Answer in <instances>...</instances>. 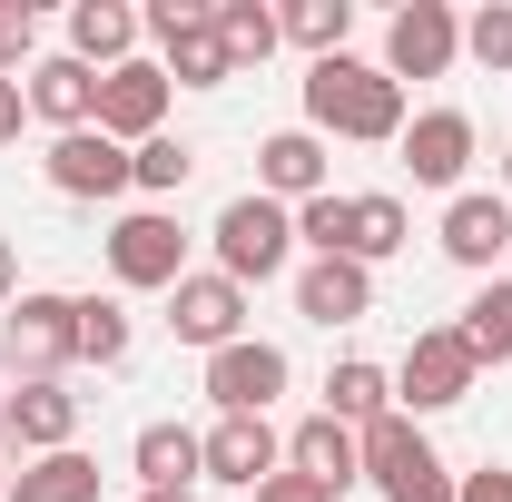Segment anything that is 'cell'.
Segmentation results:
<instances>
[{"label": "cell", "instance_id": "obj_32", "mask_svg": "<svg viewBox=\"0 0 512 502\" xmlns=\"http://www.w3.org/2000/svg\"><path fill=\"white\" fill-rule=\"evenodd\" d=\"M30 40H40L30 0H0V79H20V69H30Z\"/></svg>", "mask_w": 512, "mask_h": 502}, {"label": "cell", "instance_id": "obj_24", "mask_svg": "<svg viewBox=\"0 0 512 502\" xmlns=\"http://www.w3.org/2000/svg\"><path fill=\"white\" fill-rule=\"evenodd\" d=\"M404 237H414L404 197H345V256H355V266H384Z\"/></svg>", "mask_w": 512, "mask_h": 502}, {"label": "cell", "instance_id": "obj_21", "mask_svg": "<svg viewBox=\"0 0 512 502\" xmlns=\"http://www.w3.org/2000/svg\"><path fill=\"white\" fill-rule=\"evenodd\" d=\"M128 50H138V10H128V0H79V10H69V60L79 69L109 79Z\"/></svg>", "mask_w": 512, "mask_h": 502}, {"label": "cell", "instance_id": "obj_37", "mask_svg": "<svg viewBox=\"0 0 512 502\" xmlns=\"http://www.w3.org/2000/svg\"><path fill=\"white\" fill-rule=\"evenodd\" d=\"M503 188H512V138H503Z\"/></svg>", "mask_w": 512, "mask_h": 502}, {"label": "cell", "instance_id": "obj_10", "mask_svg": "<svg viewBox=\"0 0 512 502\" xmlns=\"http://www.w3.org/2000/svg\"><path fill=\"white\" fill-rule=\"evenodd\" d=\"M286 345H266V335H237V345H217L207 355V404L217 414H266L276 394H286Z\"/></svg>", "mask_w": 512, "mask_h": 502}, {"label": "cell", "instance_id": "obj_34", "mask_svg": "<svg viewBox=\"0 0 512 502\" xmlns=\"http://www.w3.org/2000/svg\"><path fill=\"white\" fill-rule=\"evenodd\" d=\"M20 119H30V89H20V79H0V148L20 138Z\"/></svg>", "mask_w": 512, "mask_h": 502}, {"label": "cell", "instance_id": "obj_26", "mask_svg": "<svg viewBox=\"0 0 512 502\" xmlns=\"http://www.w3.org/2000/svg\"><path fill=\"white\" fill-rule=\"evenodd\" d=\"M453 335L473 345V365H512V276H483V296L463 306Z\"/></svg>", "mask_w": 512, "mask_h": 502}, {"label": "cell", "instance_id": "obj_12", "mask_svg": "<svg viewBox=\"0 0 512 502\" xmlns=\"http://www.w3.org/2000/svg\"><path fill=\"white\" fill-rule=\"evenodd\" d=\"M168 335L178 345H237L247 335V286H227V276H178L168 286Z\"/></svg>", "mask_w": 512, "mask_h": 502}, {"label": "cell", "instance_id": "obj_33", "mask_svg": "<svg viewBox=\"0 0 512 502\" xmlns=\"http://www.w3.org/2000/svg\"><path fill=\"white\" fill-rule=\"evenodd\" d=\"M453 502H512V473L483 463V473H453Z\"/></svg>", "mask_w": 512, "mask_h": 502}, {"label": "cell", "instance_id": "obj_28", "mask_svg": "<svg viewBox=\"0 0 512 502\" xmlns=\"http://www.w3.org/2000/svg\"><path fill=\"white\" fill-rule=\"evenodd\" d=\"M276 30H286L296 50L335 60V50H345V30H355V0H286V10H276Z\"/></svg>", "mask_w": 512, "mask_h": 502}, {"label": "cell", "instance_id": "obj_22", "mask_svg": "<svg viewBox=\"0 0 512 502\" xmlns=\"http://www.w3.org/2000/svg\"><path fill=\"white\" fill-rule=\"evenodd\" d=\"M128 463H138V493H188V473H207V463H197V434H188V424H138Z\"/></svg>", "mask_w": 512, "mask_h": 502}, {"label": "cell", "instance_id": "obj_2", "mask_svg": "<svg viewBox=\"0 0 512 502\" xmlns=\"http://www.w3.org/2000/svg\"><path fill=\"white\" fill-rule=\"evenodd\" d=\"M355 453H365V483H375L384 502H453V473L444 453L424 443V424L394 404V414H375L365 434H355Z\"/></svg>", "mask_w": 512, "mask_h": 502}, {"label": "cell", "instance_id": "obj_35", "mask_svg": "<svg viewBox=\"0 0 512 502\" xmlns=\"http://www.w3.org/2000/svg\"><path fill=\"white\" fill-rule=\"evenodd\" d=\"M10 296H20V247L0 237V306H10Z\"/></svg>", "mask_w": 512, "mask_h": 502}, {"label": "cell", "instance_id": "obj_16", "mask_svg": "<svg viewBox=\"0 0 512 502\" xmlns=\"http://www.w3.org/2000/svg\"><path fill=\"white\" fill-rule=\"evenodd\" d=\"M512 247V197H483V188H463L444 207V256L453 266H473V276H493Z\"/></svg>", "mask_w": 512, "mask_h": 502}, {"label": "cell", "instance_id": "obj_9", "mask_svg": "<svg viewBox=\"0 0 512 502\" xmlns=\"http://www.w3.org/2000/svg\"><path fill=\"white\" fill-rule=\"evenodd\" d=\"M109 276H119V286H138V296H148V286L168 296V286L188 276V237H178V217H168V207L119 217V227H109Z\"/></svg>", "mask_w": 512, "mask_h": 502}, {"label": "cell", "instance_id": "obj_3", "mask_svg": "<svg viewBox=\"0 0 512 502\" xmlns=\"http://www.w3.org/2000/svg\"><path fill=\"white\" fill-rule=\"evenodd\" d=\"M138 30L158 40L168 89H227V79H237L227 40H217V0H148V10H138Z\"/></svg>", "mask_w": 512, "mask_h": 502}, {"label": "cell", "instance_id": "obj_27", "mask_svg": "<svg viewBox=\"0 0 512 502\" xmlns=\"http://www.w3.org/2000/svg\"><path fill=\"white\" fill-rule=\"evenodd\" d=\"M217 40H227V60H237V69H266L286 30H276V10H266V0H217Z\"/></svg>", "mask_w": 512, "mask_h": 502}, {"label": "cell", "instance_id": "obj_25", "mask_svg": "<svg viewBox=\"0 0 512 502\" xmlns=\"http://www.w3.org/2000/svg\"><path fill=\"white\" fill-rule=\"evenodd\" d=\"M325 414H335V424H355V434H365V424H375V414H394V375H384V365H365V355H345V365H335V375H325Z\"/></svg>", "mask_w": 512, "mask_h": 502}, {"label": "cell", "instance_id": "obj_18", "mask_svg": "<svg viewBox=\"0 0 512 502\" xmlns=\"http://www.w3.org/2000/svg\"><path fill=\"white\" fill-rule=\"evenodd\" d=\"M0 434L20 443V453H69L79 443V394L69 384H20L0 404Z\"/></svg>", "mask_w": 512, "mask_h": 502}, {"label": "cell", "instance_id": "obj_36", "mask_svg": "<svg viewBox=\"0 0 512 502\" xmlns=\"http://www.w3.org/2000/svg\"><path fill=\"white\" fill-rule=\"evenodd\" d=\"M138 502H197V493H138Z\"/></svg>", "mask_w": 512, "mask_h": 502}, {"label": "cell", "instance_id": "obj_29", "mask_svg": "<svg viewBox=\"0 0 512 502\" xmlns=\"http://www.w3.org/2000/svg\"><path fill=\"white\" fill-rule=\"evenodd\" d=\"M188 178H197V148H188V138H168V128H158L148 148H128V188H148V197H178Z\"/></svg>", "mask_w": 512, "mask_h": 502}, {"label": "cell", "instance_id": "obj_31", "mask_svg": "<svg viewBox=\"0 0 512 502\" xmlns=\"http://www.w3.org/2000/svg\"><path fill=\"white\" fill-rule=\"evenodd\" d=\"M463 50H473V60L503 79V69H512V0H483V10L463 20Z\"/></svg>", "mask_w": 512, "mask_h": 502}, {"label": "cell", "instance_id": "obj_14", "mask_svg": "<svg viewBox=\"0 0 512 502\" xmlns=\"http://www.w3.org/2000/svg\"><path fill=\"white\" fill-rule=\"evenodd\" d=\"M50 188L60 197H119L128 188V148L109 138V128H69V138H50Z\"/></svg>", "mask_w": 512, "mask_h": 502}, {"label": "cell", "instance_id": "obj_1", "mask_svg": "<svg viewBox=\"0 0 512 502\" xmlns=\"http://www.w3.org/2000/svg\"><path fill=\"white\" fill-rule=\"evenodd\" d=\"M306 128L316 138H365V148H384V138H404V89L384 79L375 60H316L306 69Z\"/></svg>", "mask_w": 512, "mask_h": 502}, {"label": "cell", "instance_id": "obj_19", "mask_svg": "<svg viewBox=\"0 0 512 502\" xmlns=\"http://www.w3.org/2000/svg\"><path fill=\"white\" fill-rule=\"evenodd\" d=\"M286 473H306V483H325V493L365 483V453H355V424H335V414H306V424L286 434Z\"/></svg>", "mask_w": 512, "mask_h": 502}, {"label": "cell", "instance_id": "obj_30", "mask_svg": "<svg viewBox=\"0 0 512 502\" xmlns=\"http://www.w3.org/2000/svg\"><path fill=\"white\" fill-rule=\"evenodd\" d=\"M79 365H128V306L119 296H79Z\"/></svg>", "mask_w": 512, "mask_h": 502}, {"label": "cell", "instance_id": "obj_13", "mask_svg": "<svg viewBox=\"0 0 512 502\" xmlns=\"http://www.w3.org/2000/svg\"><path fill=\"white\" fill-rule=\"evenodd\" d=\"M394 148H404L414 188H453L463 197V168H473V119H463V109H414Z\"/></svg>", "mask_w": 512, "mask_h": 502}, {"label": "cell", "instance_id": "obj_11", "mask_svg": "<svg viewBox=\"0 0 512 502\" xmlns=\"http://www.w3.org/2000/svg\"><path fill=\"white\" fill-rule=\"evenodd\" d=\"M89 128H109L119 148H148V138L168 128V69L158 60H119L109 79H99V119Z\"/></svg>", "mask_w": 512, "mask_h": 502}, {"label": "cell", "instance_id": "obj_5", "mask_svg": "<svg viewBox=\"0 0 512 502\" xmlns=\"http://www.w3.org/2000/svg\"><path fill=\"white\" fill-rule=\"evenodd\" d=\"M10 365L20 384H60V365H79V296H10Z\"/></svg>", "mask_w": 512, "mask_h": 502}, {"label": "cell", "instance_id": "obj_7", "mask_svg": "<svg viewBox=\"0 0 512 502\" xmlns=\"http://www.w3.org/2000/svg\"><path fill=\"white\" fill-rule=\"evenodd\" d=\"M197 463H207V483H237V493H266V473H286V434L266 424V414H217L207 434H197Z\"/></svg>", "mask_w": 512, "mask_h": 502}, {"label": "cell", "instance_id": "obj_4", "mask_svg": "<svg viewBox=\"0 0 512 502\" xmlns=\"http://www.w3.org/2000/svg\"><path fill=\"white\" fill-rule=\"evenodd\" d=\"M286 256H296V207H276V197H256V188L217 207V276L227 286L286 276Z\"/></svg>", "mask_w": 512, "mask_h": 502}, {"label": "cell", "instance_id": "obj_8", "mask_svg": "<svg viewBox=\"0 0 512 502\" xmlns=\"http://www.w3.org/2000/svg\"><path fill=\"white\" fill-rule=\"evenodd\" d=\"M463 60V20H453L444 0H404L394 20H384V79L404 89V79H444Z\"/></svg>", "mask_w": 512, "mask_h": 502}, {"label": "cell", "instance_id": "obj_38", "mask_svg": "<svg viewBox=\"0 0 512 502\" xmlns=\"http://www.w3.org/2000/svg\"><path fill=\"white\" fill-rule=\"evenodd\" d=\"M0 502H10V473H0Z\"/></svg>", "mask_w": 512, "mask_h": 502}, {"label": "cell", "instance_id": "obj_17", "mask_svg": "<svg viewBox=\"0 0 512 502\" xmlns=\"http://www.w3.org/2000/svg\"><path fill=\"white\" fill-rule=\"evenodd\" d=\"M256 197H276V207L325 197V138L316 128H276V138L256 148Z\"/></svg>", "mask_w": 512, "mask_h": 502}, {"label": "cell", "instance_id": "obj_20", "mask_svg": "<svg viewBox=\"0 0 512 502\" xmlns=\"http://www.w3.org/2000/svg\"><path fill=\"white\" fill-rule=\"evenodd\" d=\"M20 89H30V119H50L60 138L99 119V69H79L69 50H60V60H30V79H20Z\"/></svg>", "mask_w": 512, "mask_h": 502}, {"label": "cell", "instance_id": "obj_6", "mask_svg": "<svg viewBox=\"0 0 512 502\" xmlns=\"http://www.w3.org/2000/svg\"><path fill=\"white\" fill-rule=\"evenodd\" d=\"M473 345L453 335V325H424L414 345H404V365H394V394H404V414H444V404H463L473 394Z\"/></svg>", "mask_w": 512, "mask_h": 502}, {"label": "cell", "instance_id": "obj_15", "mask_svg": "<svg viewBox=\"0 0 512 502\" xmlns=\"http://www.w3.org/2000/svg\"><path fill=\"white\" fill-rule=\"evenodd\" d=\"M296 315H306V325H365V315H375V266L316 256V266L296 276Z\"/></svg>", "mask_w": 512, "mask_h": 502}, {"label": "cell", "instance_id": "obj_23", "mask_svg": "<svg viewBox=\"0 0 512 502\" xmlns=\"http://www.w3.org/2000/svg\"><path fill=\"white\" fill-rule=\"evenodd\" d=\"M10 502H99V463L69 443V453H40L10 473Z\"/></svg>", "mask_w": 512, "mask_h": 502}]
</instances>
